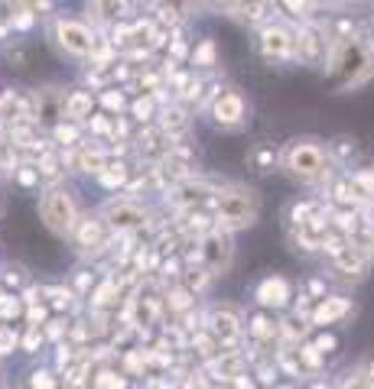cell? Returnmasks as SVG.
<instances>
[{
  "instance_id": "1",
  "label": "cell",
  "mask_w": 374,
  "mask_h": 389,
  "mask_svg": "<svg viewBox=\"0 0 374 389\" xmlns=\"http://www.w3.org/2000/svg\"><path fill=\"white\" fill-rule=\"evenodd\" d=\"M283 166L296 182H322L329 179V153L319 140H293L283 153Z\"/></svg>"
},
{
  "instance_id": "2",
  "label": "cell",
  "mask_w": 374,
  "mask_h": 389,
  "mask_svg": "<svg viewBox=\"0 0 374 389\" xmlns=\"http://www.w3.org/2000/svg\"><path fill=\"white\" fill-rule=\"evenodd\" d=\"M39 218L53 234L65 237V234H75V224H78V208H75L72 191L65 185H53V189L43 191L39 198Z\"/></svg>"
},
{
  "instance_id": "3",
  "label": "cell",
  "mask_w": 374,
  "mask_h": 389,
  "mask_svg": "<svg viewBox=\"0 0 374 389\" xmlns=\"http://www.w3.org/2000/svg\"><path fill=\"white\" fill-rule=\"evenodd\" d=\"M215 211H218V231H235V227H251L257 221V195L251 189H235L224 191L215 198Z\"/></svg>"
},
{
  "instance_id": "4",
  "label": "cell",
  "mask_w": 374,
  "mask_h": 389,
  "mask_svg": "<svg viewBox=\"0 0 374 389\" xmlns=\"http://www.w3.org/2000/svg\"><path fill=\"white\" fill-rule=\"evenodd\" d=\"M231 256H235V243H231V234L228 231H212L202 240V260H205V273L218 276L231 266Z\"/></svg>"
},
{
  "instance_id": "5",
  "label": "cell",
  "mask_w": 374,
  "mask_h": 389,
  "mask_svg": "<svg viewBox=\"0 0 374 389\" xmlns=\"http://www.w3.org/2000/svg\"><path fill=\"white\" fill-rule=\"evenodd\" d=\"M55 39L69 55H91L95 53V32L78 20H59L55 23Z\"/></svg>"
},
{
  "instance_id": "6",
  "label": "cell",
  "mask_w": 374,
  "mask_h": 389,
  "mask_svg": "<svg viewBox=\"0 0 374 389\" xmlns=\"http://www.w3.org/2000/svg\"><path fill=\"white\" fill-rule=\"evenodd\" d=\"M105 214L114 231H134V227L147 224V211L140 208V205H134V201H111Z\"/></svg>"
},
{
  "instance_id": "7",
  "label": "cell",
  "mask_w": 374,
  "mask_h": 389,
  "mask_svg": "<svg viewBox=\"0 0 374 389\" xmlns=\"http://www.w3.org/2000/svg\"><path fill=\"white\" fill-rule=\"evenodd\" d=\"M208 334L218 341V348L222 344H235L238 337H241V321H238L235 308H215L212 315H208Z\"/></svg>"
},
{
  "instance_id": "8",
  "label": "cell",
  "mask_w": 374,
  "mask_h": 389,
  "mask_svg": "<svg viewBox=\"0 0 374 389\" xmlns=\"http://www.w3.org/2000/svg\"><path fill=\"white\" fill-rule=\"evenodd\" d=\"M212 114L222 126H238L244 120V97L238 95V91H224V95L215 97Z\"/></svg>"
},
{
  "instance_id": "9",
  "label": "cell",
  "mask_w": 374,
  "mask_h": 389,
  "mask_svg": "<svg viewBox=\"0 0 374 389\" xmlns=\"http://www.w3.org/2000/svg\"><path fill=\"white\" fill-rule=\"evenodd\" d=\"M368 263H371V256L362 250V247H355V243H348L335 260H332V269L335 273H342V276H348V279H358V276H364V269H368Z\"/></svg>"
},
{
  "instance_id": "10",
  "label": "cell",
  "mask_w": 374,
  "mask_h": 389,
  "mask_svg": "<svg viewBox=\"0 0 374 389\" xmlns=\"http://www.w3.org/2000/svg\"><path fill=\"white\" fill-rule=\"evenodd\" d=\"M260 49H264V55H267L270 62H283V59L293 53V39H290L287 30L267 26V30L260 32Z\"/></svg>"
},
{
  "instance_id": "11",
  "label": "cell",
  "mask_w": 374,
  "mask_h": 389,
  "mask_svg": "<svg viewBox=\"0 0 374 389\" xmlns=\"http://www.w3.org/2000/svg\"><path fill=\"white\" fill-rule=\"evenodd\" d=\"M257 302L264 308H283L290 302V283L283 276H270L257 285Z\"/></svg>"
},
{
  "instance_id": "12",
  "label": "cell",
  "mask_w": 374,
  "mask_h": 389,
  "mask_svg": "<svg viewBox=\"0 0 374 389\" xmlns=\"http://www.w3.org/2000/svg\"><path fill=\"white\" fill-rule=\"evenodd\" d=\"M348 308H352V302H348V298H342V295L326 298V302L312 312V325H332V321H339L342 315H348Z\"/></svg>"
},
{
  "instance_id": "13",
  "label": "cell",
  "mask_w": 374,
  "mask_h": 389,
  "mask_svg": "<svg viewBox=\"0 0 374 389\" xmlns=\"http://www.w3.org/2000/svg\"><path fill=\"white\" fill-rule=\"evenodd\" d=\"M293 46H296V53L303 62H319V55H322V36L316 30H303L293 39Z\"/></svg>"
},
{
  "instance_id": "14",
  "label": "cell",
  "mask_w": 374,
  "mask_h": 389,
  "mask_svg": "<svg viewBox=\"0 0 374 389\" xmlns=\"http://www.w3.org/2000/svg\"><path fill=\"white\" fill-rule=\"evenodd\" d=\"M91 114V95L85 91H75L72 97H65V107H62V117H75V120H82V117Z\"/></svg>"
},
{
  "instance_id": "15",
  "label": "cell",
  "mask_w": 374,
  "mask_h": 389,
  "mask_svg": "<svg viewBox=\"0 0 374 389\" xmlns=\"http://www.w3.org/2000/svg\"><path fill=\"white\" fill-rule=\"evenodd\" d=\"M296 363H299V370H322V354L312 344H299L296 348Z\"/></svg>"
},
{
  "instance_id": "16",
  "label": "cell",
  "mask_w": 374,
  "mask_h": 389,
  "mask_svg": "<svg viewBox=\"0 0 374 389\" xmlns=\"http://www.w3.org/2000/svg\"><path fill=\"white\" fill-rule=\"evenodd\" d=\"M124 0H95V13L101 17V20H118V17H124Z\"/></svg>"
},
{
  "instance_id": "17",
  "label": "cell",
  "mask_w": 374,
  "mask_h": 389,
  "mask_svg": "<svg viewBox=\"0 0 374 389\" xmlns=\"http://www.w3.org/2000/svg\"><path fill=\"white\" fill-rule=\"evenodd\" d=\"M75 231H78L82 247H91V243L101 240V224H98V221H78V224H75Z\"/></svg>"
},
{
  "instance_id": "18",
  "label": "cell",
  "mask_w": 374,
  "mask_h": 389,
  "mask_svg": "<svg viewBox=\"0 0 374 389\" xmlns=\"http://www.w3.org/2000/svg\"><path fill=\"white\" fill-rule=\"evenodd\" d=\"M251 334H254L257 341H267V337L277 334V325H274L267 315H254L251 318Z\"/></svg>"
},
{
  "instance_id": "19",
  "label": "cell",
  "mask_w": 374,
  "mask_h": 389,
  "mask_svg": "<svg viewBox=\"0 0 374 389\" xmlns=\"http://www.w3.org/2000/svg\"><path fill=\"white\" fill-rule=\"evenodd\" d=\"M251 159H254V166L260 169V172H270V169H274V162H277L274 146H257L254 153H251Z\"/></svg>"
},
{
  "instance_id": "20",
  "label": "cell",
  "mask_w": 374,
  "mask_h": 389,
  "mask_svg": "<svg viewBox=\"0 0 374 389\" xmlns=\"http://www.w3.org/2000/svg\"><path fill=\"white\" fill-rule=\"evenodd\" d=\"M166 305H170L172 312H186V308L193 305V292H189V289H176V292L166 295Z\"/></svg>"
},
{
  "instance_id": "21",
  "label": "cell",
  "mask_w": 374,
  "mask_h": 389,
  "mask_svg": "<svg viewBox=\"0 0 374 389\" xmlns=\"http://www.w3.org/2000/svg\"><path fill=\"white\" fill-rule=\"evenodd\" d=\"M193 344L199 348V354H205V357H212V354H218V350H222V348H218V341H215L212 334H205V331L193 337Z\"/></svg>"
},
{
  "instance_id": "22",
  "label": "cell",
  "mask_w": 374,
  "mask_h": 389,
  "mask_svg": "<svg viewBox=\"0 0 374 389\" xmlns=\"http://www.w3.org/2000/svg\"><path fill=\"white\" fill-rule=\"evenodd\" d=\"M339 389H374V383L364 377L362 370H355V373H348V377L342 379V386Z\"/></svg>"
},
{
  "instance_id": "23",
  "label": "cell",
  "mask_w": 374,
  "mask_h": 389,
  "mask_svg": "<svg viewBox=\"0 0 374 389\" xmlns=\"http://www.w3.org/2000/svg\"><path fill=\"white\" fill-rule=\"evenodd\" d=\"M95 386H98V389H124V377H118V373L105 370V373L95 379Z\"/></svg>"
},
{
  "instance_id": "24",
  "label": "cell",
  "mask_w": 374,
  "mask_h": 389,
  "mask_svg": "<svg viewBox=\"0 0 374 389\" xmlns=\"http://www.w3.org/2000/svg\"><path fill=\"white\" fill-rule=\"evenodd\" d=\"M332 153H335V156L339 159H348L355 153V140H348V137H339V140H332Z\"/></svg>"
},
{
  "instance_id": "25",
  "label": "cell",
  "mask_w": 374,
  "mask_h": 389,
  "mask_svg": "<svg viewBox=\"0 0 374 389\" xmlns=\"http://www.w3.org/2000/svg\"><path fill=\"white\" fill-rule=\"evenodd\" d=\"M163 126H166V130H182V126H186V114H182V111H166V114H163Z\"/></svg>"
},
{
  "instance_id": "26",
  "label": "cell",
  "mask_w": 374,
  "mask_h": 389,
  "mask_svg": "<svg viewBox=\"0 0 374 389\" xmlns=\"http://www.w3.org/2000/svg\"><path fill=\"white\" fill-rule=\"evenodd\" d=\"M215 62V46L208 39L199 46V53H195V65H212Z\"/></svg>"
},
{
  "instance_id": "27",
  "label": "cell",
  "mask_w": 374,
  "mask_h": 389,
  "mask_svg": "<svg viewBox=\"0 0 374 389\" xmlns=\"http://www.w3.org/2000/svg\"><path fill=\"white\" fill-rule=\"evenodd\" d=\"M53 377L49 373H33V389H53Z\"/></svg>"
},
{
  "instance_id": "28",
  "label": "cell",
  "mask_w": 374,
  "mask_h": 389,
  "mask_svg": "<svg viewBox=\"0 0 374 389\" xmlns=\"http://www.w3.org/2000/svg\"><path fill=\"white\" fill-rule=\"evenodd\" d=\"M13 344H17V337H13L10 331H0V354H7Z\"/></svg>"
},
{
  "instance_id": "29",
  "label": "cell",
  "mask_w": 374,
  "mask_h": 389,
  "mask_svg": "<svg viewBox=\"0 0 374 389\" xmlns=\"http://www.w3.org/2000/svg\"><path fill=\"white\" fill-rule=\"evenodd\" d=\"M150 107H153L150 101H137V104H134V114H137L140 120H147V117H150Z\"/></svg>"
},
{
  "instance_id": "30",
  "label": "cell",
  "mask_w": 374,
  "mask_h": 389,
  "mask_svg": "<svg viewBox=\"0 0 374 389\" xmlns=\"http://www.w3.org/2000/svg\"><path fill=\"white\" fill-rule=\"evenodd\" d=\"M362 373H364V377H368V379H371V383H374V354H371V357H368V360H364Z\"/></svg>"
},
{
  "instance_id": "31",
  "label": "cell",
  "mask_w": 374,
  "mask_h": 389,
  "mask_svg": "<svg viewBox=\"0 0 374 389\" xmlns=\"http://www.w3.org/2000/svg\"><path fill=\"white\" fill-rule=\"evenodd\" d=\"M186 389H205V379L202 377H189L186 379Z\"/></svg>"
},
{
  "instance_id": "32",
  "label": "cell",
  "mask_w": 374,
  "mask_h": 389,
  "mask_svg": "<svg viewBox=\"0 0 374 389\" xmlns=\"http://www.w3.org/2000/svg\"><path fill=\"white\" fill-rule=\"evenodd\" d=\"M274 377H277L274 367H260V379H264V383H274Z\"/></svg>"
},
{
  "instance_id": "33",
  "label": "cell",
  "mask_w": 374,
  "mask_h": 389,
  "mask_svg": "<svg viewBox=\"0 0 374 389\" xmlns=\"http://www.w3.org/2000/svg\"><path fill=\"white\" fill-rule=\"evenodd\" d=\"M36 344H39V331L33 328V331H30V337H26V350H33V348H36Z\"/></svg>"
},
{
  "instance_id": "34",
  "label": "cell",
  "mask_w": 374,
  "mask_h": 389,
  "mask_svg": "<svg viewBox=\"0 0 374 389\" xmlns=\"http://www.w3.org/2000/svg\"><path fill=\"white\" fill-rule=\"evenodd\" d=\"M368 224L374 227V198H371V211H368Z\"/></svg>"
},
{
  "instance_id": "35",
  "label": "cell",
  "mask_w": 374,
  "mask_h": 389,
  "mask_svg": "<svg viewBox=\"0 0 374 389\" xmlns=\"http://www.w3.org/2000/svg\"><path fill=\"white\" fill-rule=\"evenodd\" d=\"M0 218H3V198H0Z\"/></svg>"
},
{
  "instance_id": "36",
  "label": "cell",
  "mask_w": 374,
  "mask_h": 389,
  "mask_svg": "<svg viewBox=\"0 0 374 389\" xmlns=\"http://www.w3.org/2000/svg\"><path fill=\"white\" fill-rule=\"evenodd\" d=\"M312 389H326V386H312Z\"/></svg>"
},
{
  "instance_id": "37",
  "label": "cell",
  "mask_w": 374,
  "mask_h": 389,
  "mask_svg": "<svg viewBox=\"0 0 374 389\" xmlns=\"http://www.w3.org/2000/svg\"><path fill=\"white\" fill-rule=\"evenodd\" d=\"M224 389H231V386H224Z\"/></svg>"
}]
</instances>
